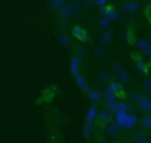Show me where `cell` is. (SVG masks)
Instances as JSON below:
<instances>
[{
    "mask_svg": "<svg viewBox=\"0 0 151 143\" xmlns=\"http://www.w3.org/2000/svg\"><path fill=\"white\" fill-rule=\"evenodd\" d=\"M101 24H104V25H107V24H109V21H107V20H101Z\"/></svg>",
    "mask_w": 151,
    "mask_h": 143,
    "instance_id": "9",
    "label": "cell"
},
{
    "mask_svg": "<svg viewBox=\"0 0 151 143\" xmlns=\"http://www.w3.org/2000/svg\"><path fill=\"white\" fill-rule=\"evenodd\" d=\"M109 113L107 111H101L99 113V118H101V121L102 122H107V121H109Z\"/></svg>",
    "mask_w": 151,
    "mask_h": 143,
    "instance_id": "4",
    "label": "cell"
},
{
    "mask_svg": "<svg viewBox=\"0 0 151 143\" xmlns=\"http://www.w3.org/2000/svg\"><path fill=\"white\" fill-rule=\"evenodd\" d=\"M94 118H96V107L91 106V107H90V110H89V114H88V122H89V123H91V122H93Z\"/></svg>",
    "mask_w": 151,
    "mask_h": 143,
    "instance_id": "3",
    "label": "cell"
},
{
    "mask_svg": "<svg viewBox=\"0 0 151 143\" xmlns=\"http://www.w3.org/2000/svg\"><path fill=\"white\" fill-rule=\"evenodd\" d=\"M77 83L81 86V88H83V89L86 88V85H85V80H83L82 77H80V75L77 77Z\"/></svg>",
    "mask_w": 151,
    "mask_h": 143,
    "instance_id": "6",
    "label": "cell"
},
{
    "mask_svg": "<svg viewBox=\"0 0 151 143\" xmlns=\"http://www.w3.org/2000/svg\"><path fill=\"white\" fill-rule=\"evenodd\" d=\"M78 63H80V61H78V58L77 57H74V58H72V65H70V70H72V74L73 75H76V77H78Z\"/></svg>",
    "mask_w": 151,
    "mask_h": 143,
    "instance_id": "1",
    "label": "cell"
},
{
    "mask_svg": "<svg viewBox=\"0 0 151 143\" xmlns=\"http://www.w3.org/2000/svg\"><path fill=\"white\" fill-rule=\"evenodd\" d=\"M141 107H145V109H147V107H150V103L147 99H141Z\"/></svg>",
    "mask_w": 151,
    "mask_h": 143,
    "instance_id": "7",
    "label": "cell"
},
{
    "mask_svg": "<svg viewBox=\"0 0 151 143\" xmlns=\"http://www.w3.org/2000/svg\"><path fill=\"white\" fill-rule=\"evenodd\" d=\"M60 42H61V44H68V42H69V39H68L66 36H61V37H60Z\"/></svg>",
    "mask_w": 151,
    "mask_h": 143,
    "instance_id": "8",
    "label": "cell"
},
{
    "mask_svg": "<svg viewBox=\"0 0 151 143\" xmlns=\"http://www.w3.org/2000/svg\"><path fill=\"white\" fill-rule=\"evenodd\" d=\"M89 97H90L91 99H98L99 97H101V94L97 93V91H94V93L93 91H89Z\"/></svg>",
    "mask_w": 151,
    "mask_h": 143,
    "instance_id": "5",
    "label": "cell"
},
{
    "mask_svg": "<svg viewBox=\"0 0 151 143\" xmlns=\"http://www.w3.org/2000/svg\"><path fill=\"white\" fill-rule=\"evenodd\" d=\"M98 4H101V5H104V4H106V1H102V0H101V1H98Z\"/></svg>",
    "mask_w": 151,
    "mask_h": 143,
    "instance_id": "11",
    "label": "cell"
},
{
    "mask_svg": "<svg viewBox=\"0 0 151 143\" xmlns=\"http://www.w3.org/2000/svg\"><path fill=\"white\" fill-rule=\"evenodd\" d=\"M147 88L151 89V81H149V82H147Z\"/></svg>",
    "mask_w": 151,
    "mask_h": 143,
    "instance_id": "10",
    "label": "cell"
},
{
    "mask_svg": "<svg viewBox=\"0 0 151 143\" xmlns=\"http://www.w3.org/2000/svg\"><path fill=\"white\" fill-rule=\"evenodd\" d=\"M73 34L81 40H83V37H85V32H83V29L81 28V27H76L74 31H73Z\"/></svg>",
    "mask_w": 151,
    "mask_h": 143,
    "instance_id": "2",
    "label": "cell"
}]
</instances>
